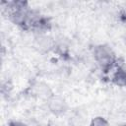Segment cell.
I'll list each match as a JSON object with an SVG mask.
<instances>
[{"mask_svg":"<svg viewBox=\"0 0 126 126\" xmlns=\"http://www.w3.org/2000/svg\"><path fill=\"white\" fill-rule=\"evenodd\" d=\"M9 19L16 25L27 26L32 12L29 10L26 2H11L7 7Z\"/></svg>","mask_w":126,"mask_h":126,"instance_id":"cell-1","label":"cell"},{"mask_svg":"<svg viewBox=\"0 0 126 126\" xmlns=\"http://www.w3.org/2000/svg\"><path fill=\"white\" fill-rule=\"evenodd\" d=\"M94 57L104 72H108L116 63V55L114 51L106 44L95 46L94 49Z\"/></svg>","mask_w":126,"mask_h":126,"instance_id":"cell-2","label":"cell"},{"mask_svg":"<svg viewBox=\"0 0 126 126\" xmlns=\"http://www.w3.org/2000/svg\"><path fill=\"white\" fill-rule=\"evenodd\" d=\"M112 81L114 84L125 87L126 86V65H120L114 72Z\"/></svg>","mask_w":126,"mask_h":126,"instance_id":"cell-3","label":"cell"},{"mask_svg":"<svg viewBox=\"0 0 126 126\" xmlns=\"http://www.w3.org/2000/svg\"><path fill=\"white\" fill-rule=\"evenodd\" d=\"M50 108L51 110L54 112V113H58V112H64L65 111V102L63 100H60V99H57L55 98L53 101H51L50 103Z\"/></svg>","mask_w":126,"mask_h":126,"instance_id":"cell-4","label":"cell"},{"mask_svg":"<svg viewBox=\"0 0 126 126\" xmlns=\"http://www.w3.org/2000/svg\"><path fill=\"white\" fill-rule=\"evenodd\" d=\"M90 126H109V125H108V122L103 117L98 116V117H95L92 120Z\"/></svg>","mask_w":126,"mask_h":126,"instance_id":"cell-5","label":"cell"},{"mask_svg":"<svg viewBox=\"0 0 126 126\" xmlns=\"http://www.w3.org/2000/svg\"><path fill=\"white\" fill-rule=\"evenodd\" d=\"M9 126H28L26 123L20 122V121H11L9 123Z\"/></svg>","mask_w":126,"mask_h":126,"instance_id":"cell-6","label":"cell"},{"mask_svg":"<svg viewBox=\"0 0 126 126\" xmlns=\"http://www.w3.org/2000/svg\"><path fill=\"white\" fill-rule=\"evenodd\" d=\"M118 126H126V124H121V125H118Z\"/></svg>","mask_w":126,"mask_h":126,"instance_id":"cell-7","label":"cell"}]
</instances>
